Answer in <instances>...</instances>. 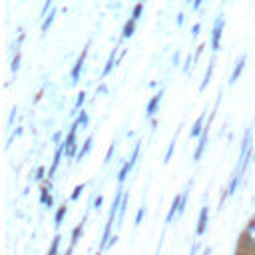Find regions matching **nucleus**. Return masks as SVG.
Listing matches in <instances>:
<instances>
[{"mask_svg": "<svg viewBox=\"0 0 255 255\" xmlns=\"http://www.w3.org/2000/svg\"><path fill=\"white\" fill-rule=\"evenodd\" d=\"M211 72H213V60L209 62V66H207V72H205V76H203V82H201V86H199V90H205V86L209 84V80H211Z\"/></svg>", "mask_w": 255, "mask_h": 255, "instance_id": "dca6fc26", "label": "nucleus"}, {"mask_svg": "<svg viewBox=\"0 0 255 255\" xmlns=\"http://www.w3.org/2000/svg\"><path fill=\"white\" fill-rule=\"evenodd\" d=\"M191 34H193V36H197V34H199V24H195V26H193V30H191Z\"/></svg>", "mask_w": 255, "mask_h": 255, "instance_id": "2f4dec72", "label": "nucleus"}, {"mask_svg": "<svg viewBox=\"0 0 255 255\" xmlns=\"http://www.w3.org/2000/svg\"><path fill=\"white\" fill-rule=\"evenodd\" d=\"M179 207H181V195H175L173 201H171V207H169V213H167V223L173 221L175 215H179Z\"/></svg>", "mask_w": 255, "mask_h": 255, "instance_id": "6e6552de", "label": "nucleus"}, {"mask_svg": "<svg viewBox=\"0 0 255 255\" xmlns=\"http://www.w3.org/2000/svg\"><path fill=\"white\" fill-rule=\"evenodd\" d=\"M86 56H88V46L82 50L80 58L76 60V64H74V68H72V84H78L80 74H82V70H84V60H86Z\"/></svg>", "mask_w": 255, "mask_h": 255, "instance_id": "39448f33", "label": "nucleus"}, {"mask_svg": "<svg viewBox=\"0 0 255 255\" xmlns=\"http://www.w3.org/2000/svg\"><path fill=\"white\" fill-rule=\"evenodd\" d=\"M50 6H52V0H46V2H44V8H42V14H40L42 18H46V12H48Z\"/></svg>", "mask_w": 255, "mask_h": 255, "instance_id": "7c9ffc66", "label": "nucleus"}, {"mask_svg": "<svg viewBox=\"0 0 255 255\" xmlns=\"http://www.w3.org/2000/svg\"><path fill=\"white\" fill-rule=\"evenodd\" d=\"M128 193H124V197H122V205H120V213H118V221H122L124 219V213H126V207H128Z\"/></svg>", "mask_w": 255, "mask_h": 255, "instance_id": "aec40b11", "label": "nucleus"}, {"mask_svg": "<svg viewBox=\"0 0 255 255\" xmlns=\"http://www.w3.org/2000/svg\"><path fill=\"white\" fill-rule=\"evenodd\" d=\"M223 26H225V20H223V16H219V18L215 20L213 34H211V50H213V52H217V50H219V38H221Z\"/></svg>", "mask_w": 255, "mask_h": 255, "instance_id": "f03ea898", "label": "nucleus"}, {"mask_svg": "<svg viewBox=\"0 0 255 255\" xmlns=\"http://www.w3.org/2000/svg\"><path fill=\"white\" fill-rule=\"evenodd\" d=\"M177 133H179V131H175V135L171 137V141H169V145H167V151H165V157H163L165 163L171 159V153H173V147H175V137H177Z\"/></svg>", "mask_w": 255, "mask_h": 255, "instance_id": "f3484780", "label": "nucleus"}, {"mask_svg": "<svg viewBox=\"0 0 255 255\" xmlns=\"http://www.w3.org/2000/svg\"><path fill=\"white\" fill-rule=\"evenodd\" d=\"M203 118L205 116H199L197 120H195V124H193V128H191V137H197V135H201L203 131H205V128H203Z\"/></svg>", "mask_w": 255, "mask_h": 255, "instance_id": "f8f14e48", "label": "nucleus"}, {"mask_svg": "<svg viewBox=\"0 0 255 255\" xmlns=\"http://www.w3.org/2000/svg\"><path fill=\"white\" fill-rule=\"evenodd\" d=\"M40 199H42V203H44L46 207H52V197H50V193H48V187H44V189H42Z\"/></svg>", "mask_w": 255, "mask_h": 255, "instance_id": "4be33fe9", "label": "nucleus"}, {"mask_svg": "<svg viewBox=\"0 0 255 255\" xmlns=\"http://www.w3.org/2000/svg\"><path fill=\"white\" fill-rule=\"evenodd\" d=\"M201 2H203V0H195V2L191 4V8H193V10H195V8H199V6H201Z\"/></svg>", "mask_w": 255, "mask_h": 255, "instance_id": "473e14b6", "label": "nucleus"}, {"mask_svg": "<svg viewBox=\"0 0 255 255\" xmlns=\"http://www.w3.org/2000/svg\"><path fill=\"white\" fill-rule=\"evenodd\" d=\"M18 66H20V54H16V58L12 60V72H18Z\"/></svg>", "mask_w": 255, "mask_h": 255, "instance_id": "c756f323", "label": "nucleus"}, {"mask_svg": "<svg viewBox=\"0 0 255 255\" xmlns=\"http://www.w3.org/2000/svg\"><path fill=\"white\" fill-rule=\"evenodd\" d=\"M141 8H143V2H139V4H135V8H133V12H131V20H137V18L141 16Z\"/></svg>", "mask_w": 255, "mask_h": 255, "instance_id": "b1692460", "label": "nucleus"}, {"mask_svg": "<svg viewBox=\"0 0 255 255\" xmlns=\"http://www.w3.org/2000/svg\"><path fill=\"white\" fill-rule=\"evenodd\" d=\"M209 253H211V249H209V247H207V249H205V253H203V255H209Z\"/></svg>", "mask_w": 255, "mask_h": 255, "instance_id": "e433bc0d", "label": "nucleus"}, {"mask_svg": "<svg viewBox=\"0 0 255 255\" xmlns=\"http://www.w3.org/2000/svg\"><path fill=\"white\" fill-rule=\"evenodd\" d=\"M66 255H72V249H68V251H66Z\"/></svg>", "mask_w": 255, "mask_h": 255, "instance_id": "4c0bfd02", "label": "nucleus"}, {"mask_svg": "<svg viewBox=\"0 0 255 255\" xmlns=\"http://www.w3.org/2000/svg\"><path fill=\"white\" fill-rule=\"evenodd\" d=\"M100 205H102V197H98V199H96V203H94V207H96V209H98V207H100Z\"/></svg>", "mask_w": 255, "mask_h": 255, "instance_id": "72a5a7b5", "label": "nucleus"}, {"mask_svg": "<svg viewBox=\"0 0 255 255\" xmlns=\"http://www.w3.org/2000/svg\"><path fill=\"white\" fill-rule=\"evenodd\" d=\"M60 235H56L54 237V241H52V245H50V251H48V255H58V245H60Z\"/></svg>", "mask_w": 255, "mask_h": 255, "instance_id": "5701e85b", "label": "nucleus"}, {"mask_svg": "<svg viewBox=\"0 0 255 255\" xmlns=\"http://www.w3.org/2000/svg\"><path fill=\"white\" fill-rule=\"evenodd\" d=\"M78 124H74L72 128H70V133H68V137H66V141H64V151H66V155H74V151H76V131H78Z\"/></svg>", "mask_w": 255, "mask_h": 255, "instance_id": "20e7f679", "label": "nucleus"}, {"mask_svg": "<svg viewBox=\"0 0 255 255\" xmlns=\"http://www.w3.org/2000/svg\"><path fill=\"white\" fill-rule=\"evenodd\" d=\"M62 151H64V143H60V145H58V149H56V155H54V161H52V167H50V177L56 173V169H58V165H60Z\"/></svg>", "mask_w": 255, "mask_h": 255, "instance_id": "ddd939ff", "label": "nucleus"}, {"mask_svg": "<svg viewBox=\"0 0 255 255\" xmlns=\"http://www.w3.org/2000/svg\"><path fill=\"white\" fill-rule=\"evenodd\" d=\"M205 145H207V126H205V131L201 133V137H199V145H197V149H195V153H193V159H195V161H199V159H201Z\"/></svg>", "mask_w": 255, "mask_h": 255, "instance_id": "1a4fd4ad", "label": "nucleus"}, {"mask_svg": "<svg viewBox=\"0 0 255 255\" xmlns=\"http://www.w3.org/2000/svg\"><path fill=\"white\" fill-rule=\"evenodd\" d=\"M54 14H56V12L52 10V12H50V14L44 18V22H42V34H44V32H48V28L52 26V22H54Z\"/></svg>", "mask_w": 255, "mask_h": 255, "instance_id": "a211bd4d", "label": "nucleus"}, {"mask_svg": "<svg viewBox=\"0 0 255 255\" xmlns=\"http://www.w3.org/2000/svg\"><path fill=\"white\" fill-rule=\"evenodd\" d=\"M207 219H209V209H207V207H201V213H199V221H197V235H203V233H205V227H207Z\"/></svg>", "mask_w": 255, "mask_h": 255, "instance_id": "423d86ee", "label": "nucleus"}, {"mask_svg": "<svg viewBox=\"0 0 255 255\" xmlns=\"http://www.w3.org/2000/svg\"><path fill=\"white\" fill-rule=\"evenodd\" d=\"M90 147H92V137H88V139L84 141V145H82V149H80V151L76 153V159H78V161H80V159H84V157H86V153L90 151Z\"/></svg>", "mask_w": 255, "mask_h": 255, "instance_id": "2eb2a0df", "label": "nucleus"}, {"mask_svg": "<svg viewBox=\"0 0 255 255\" xmlns=\"http://www.w3.org/2000/svg\"><path fill=\"white\" fill-rule=\"evenodd\" d=\"M84 96H86L84 92H80V94H78V100H76V112L82 108V104H84Z\"/></svg>", "mask_w": 255, "mask_h": 255, "instance_id": "bb28decb", "label": "nucleus"}, {"mask_svg": "<svg viewBox=\"0 0 255 255\" xmlns=\"http://www.w3.org/2000/svg\"><path fill=\"white\" fill-rule=\"evenodd\" d=\"M137 155H139V143H135V147H133V153H131L129 161H128V163H124V167H122V171H120V175H118L120 183H122V181H126L128 173L131 171V167H133V165H135V161H137Z\"/></svg>", "mask_w": 255, "mask_h": 255, "instance_id": "7ed1b4c3", "label": "nucleus"}, {"mask_svg": "<svg viewBox=\"0 0 255 255\" xmlns=\"http://www.w3.org/2000/svg\"><path fill=\"white\" fill-rule=\"evenodd\" d=\"M143 215H145V211H143V207H139V209H137V215H135V227H137V225L141 223Z\"/></svg>", "mask_w": 255, "mask_h": 255, "instance_id": "393cba45", "label": "nucleus"}, {"mask_svg": "<svg viewBox=\"0 0 255 255\" xmlns=\"http://www.w3.org/2000/svg\"><path fill=\"white\" fill-rule=\"evenodd\" d=\"M80 235H82V225L74 229V235H72V245H76V241H78V237H80Z\"/></svg>", "mask_w": 255, "mask_h": 255, "instance_id": "a878e982", "label": "nucleus"}, {"mask_svg": "<svg viewBox=\"0 0 255 255\" xmlns=\"http://www.w3.org/2000/svg\"><path fill=\"white\" fill-rule=\"evenodd\" d=\"M245 60H247V56H245V54L237 60V64H235V68H233V74H231L229 84H235V82L239 80V76H241V72H243V66H245Z\"/></svg>", "mask_w": 255, "mask_h": 255, "instance_id": "0eeeda50", "label": "nucleus"}, {"mask_svg": "<svg viewBox=\"0 0 255 255\" xmlns=\"http://www.w3.org/2000/svg\"><path fill=\"white\" fill-rule=\"evenodd\" d=\"M116 54H118V48L112 50V54H110V58H108V64H106V68H104V72H102V78H106V76L110 74V70L116 66Z\"/></svg>", "mask_w": 255, "mask_h": 255, "instance_id": "4468645a", "label": "nucleus"}, {"mask_svg": "<svg viewBox=\"0 0 255 255\" xmlns=\"http://www.w3.org/2000/svg\"><path fill=\"white\" fill-rule=\"evenodd\" d=\"M66 211H68V207H66V205H62V207L58 209V213H56V219H54V221H56V227H60V225H62V219L66 217Z\"/></svg>", "mask_w": 255, "mask_h": 255, "instance_id": "412c9836", "label": "nucleus"}, {"mask_svg": "<svg viewBox=\"0 0 255 255\" xmlns=\"http://www.w3.org/2000/svg\"><path fill=\"white\" fill-rule=\"evenodd\" d=\"M42 173H44V169L40 167V169H38V175H36V179H42Z\"/></svg>", "mask_w": 255, "mask_h": 255, "instance_id": "c9c22d12", "label": "nucleus"}, {"mask_svg": "<svg viewBox=\"0 0 255 255\" xmlns=\"http://www.w3.org/2000/svg\"><path fill=\"white\" fill-rule=\"evenodd\" d=\"M114 149H116V145L112 143V145H110V149H108V155H106V159H104V163H110V161H112V155H114Z\"/></svg>", "mask_w": 255, "mask_h": 255, "instance_id": "cd10ccee", "label": "nucleus"}, {"mask_svg": "<svg viewBox=\"0 0 255 255\" xmlns=\"http://www.w3.org/2000/svg\"><path fill=\"white\" fill-rule=\"evenodd\" d=\"M195 251H197V243H193V247H191V251H189V255H195Z\"/></svg>", "mask_w": 255, "mask_h": 255, "instance_id": "f704fd0d", "label": "nucleus"}, {"mask_svg": "<svg viewBox=\"0 0 255 255\" xmlns=\"http://www.w3.org/2000/svg\"><path fill=\"white\" fill-rule=\"evenodd\" d=\"M249 147H251V129L245 131V137H243V143H241V151H239V159H237V165H235V171L231 175V183H229V189H227V195L235 193L237 191V185L241 181V175L245 171V165L249 161Z\"/></svg>", "mask_w": 255, "mask_h": 255, "instance_id": "f257e3e1", "label": "nucleus"}, {"mask_svg": "<svg viewBox=\"0 0 255 255\" xmlns=\"http://www.w3.org/2000/svg\"><path fill=\"white\" fill-rule=\"evenodd\" d=\"M133 28H135V20H129V22L124 26V34H122V36H124V38H129V36L133 34Z\"/></svg>", "mask_w": 255, "mask_h": 255, "instance_id": "6ab92c4d", "label": "nucleus"}, {"mask_svg": "<svg viewBox=\"0 0 255 255\" xmlns=\"http://www.w3.org/2000/svg\"><path fill=\"white\" fill-rule=\"evenodd\" d=\"M159 102H161V92H159V94H155V96L149 100V104H147V118H153V116H155Z\"/></svg>", "mask_w": 255, "mask_h": 255, "instance_id": "9d476101", "label": "nucleus"}, {"mask_svg": "<svg viewBox=\"0 0 255 255\" xmlns=\"http://www.w3.org/2000/svg\"><path fill=\"white\" fill-rule=\"evenodd\" d=\"M245 243L249 245V247H255V219L249 223V227H247V231H245Z\"/></svg>", "mask_w": 255, "mask_h": 255, "instance_id": "9b49d317", "label": "nucleus"}, {"mask_svg": "<svg viewBox=\"0 0 255 255\" xmlns=\"http://www.w3.org/2000/svg\"><path fill=\"white\" fill-rule=\"evenodd\" d=\"M82 191H84V185H78V187H76V189H74V193H72V199H74V201H76V199H78V197H80V195H82Z\"/></svg>", "mask_w": 255, "mask_h": 255, "instance_id": "c85d7f7f", "label": "nucleus"}]
</instances>
